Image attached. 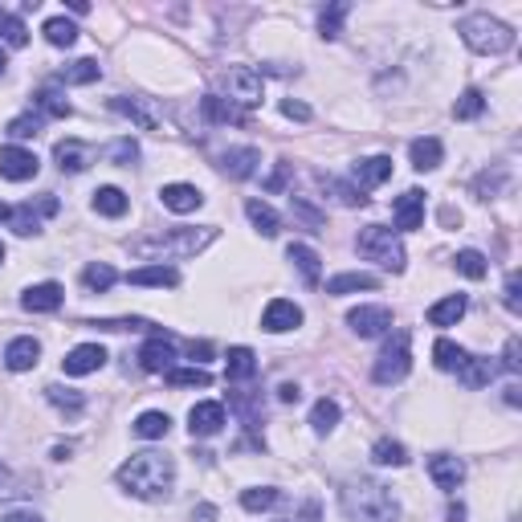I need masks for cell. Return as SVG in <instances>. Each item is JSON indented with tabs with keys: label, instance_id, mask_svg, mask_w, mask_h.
<instances>
[{
	"label": "cell",
	"instance_id": "1",
	"mask_svg": "<svg viewBox=\"0 0 522 522\" xmlns=\"http://www.w3.org/2000/svg\"><path fill=\"white\" fill-rule=\"evenodd\" d=\"M172 482H175V461L167 453H135L131 461L118 465V485L135 498H167L172 493Z\"/></svg>",
	"mask_w": 522,
	"mask_h": 522
},
{
	"label": "cell",
	"instance_id": "2",
	"mask_svg": "<svg viewBox=\"0 0 522 522\" xmlns=\"http://www.w3.org/2000/svg\"><path fill=\"white\" fill-rule=\"evenodd\" d=\"M338 498H343V510H347L351 522H400V506H396V498H392V490L371 482V477H351V482H343Z\"/></svg>",
	"mask_w": 522,
	"mask_h": 522
},
{
	"label": "cell",
	"instance_id": "3",
	"mask_svg": "<svg viewBox=\"0 0 522 522\" xmlns=\"http://www.w3.org/2000/svg\"><path fill=\"white\" fill-rule=\"evenodd\" d=\"M213 241H216L213 224H204V229H172V232H159L155 241L131 245V253H139V257H192V253H200L204 245Z\"/></svg>",
	"mask_w": 522,
	"mask_h": 522
},
{
	"label": "cell",
	"instance_id": "4",
	"mask_svg": "<svg viewBox=\"0 0 522 522\" xmlns=\"http://www.w3.org/2000/svg\"><path fill=\"white\" fill-rule=\"evenodd\" d=\"M457 33H461V41L474 49V53H485V58H498V53L514 49L510 25L493 20L490 12H474V17H465L461 25H457Z\"/></svg>",
	"mask_w": 522,
	"mask_h": 522
},
{
	"label": "cell",
	"instance_id": "5",
	"mask_svg": "<svg viewBox=\"0 0 522 522\" xmlns=\"http://www.w3.org/2000/svg\"><path fill=\"white\" fill-rule=\"evenodd\" d=\"M359 253L371 261H379L384 270L400 273L404 270V245H400V237L392 229H384V224H368V229L359 232Z\"/></svg>",
	"mask_w": 522,
	"mask_h": 522
},
{
	"label": "cell",
	"instance_id": "6",
	"mask_svg": "<svg viewBox=\"0 0 522 522\" xmlns=\"http://www.w3.org/2000/svg\"><path fill=\"white\" fill-rule=\"evenodd\" d=\"M408 330H392V338L384 343V351H379L376 359V368H371V379L376 384H400V379L408 376V368H412V351H408Z\"/></svg>",
	"mask_w": 522,
	"mask_h": 522
},
{
	"label": "cell",
	"instance_id": "7",
	"mask_svg": "<svg viewBox=\"0 0 522 522\" xmlns=\"http://www.w3.org/2000/svg\"><path fill=\"white\" fill-rule=\"evenodd\" d=\"M221 90L229 98L224 102H232V107H257L261 94H265V86H261V74L249 66H229L221 69Z\"/></svg>",
	"mask_w": 522,
	"mask_h": 522
},
{
	"label": "cell",
	"instance_id": "8",
	"mask_svg": "<svg viewBox=\"0 0 522 522\" xmlns=\"http://www.w3.org/2000/svg\"><path fill=\"white\" fill-rule=\"evenodd\" d=\"M58 213V196L53 192H45L37 200V208H33V200L29 204H20V208H9V204H0V221H9L12 229L20 232V237H33V232L41 229V216H53Z\"/></svg>",
	"mask_w": 522,
	"mask_h": 522
},
{
	"label": "cell",
	"instance_id": "9",
	"mask_svg": "<svg viewBox=\"0 0 522 522\" xmlns=\"http://www.w3.org/2000/svg\"><path fill=\"white\" fill-rule=\"evenodd\" d=\"M172 363H175V343H172V335L155 330V335L143 343V351H139V368L151 371V376H159V371L167 376V371H172Z\"/></svg>",
	"mask_w": 522,
	"mask_h": 522
},
{
	"label": "cell",
	"instance_id": "10",
	"mask_svg": "<svg viewBox=\"0 0 522 522\" xmlns=\"http://www.w3.org/2000/svg\"><path fill=\"white\" fill-rule=\"evenodd\" d=\"M37 172H41V159L33 151H25V147H4V151H0V175L12 180V184H25V180H33Z\"/></svg>",
	"mask_w": 522,
	"mask_h": 522
},
{
	"label": "cell",
	"instance_id": "11",
	"mask_svg": "<svg viewBox=\"0 0 522 522\" xmlns=\"http://www.w3.org/2000/svg\"><path fill=\"white\" fill-rule=\"evenodd\" d=\"M347 322L359 338H376V335H384V330H392V310L387 306H355L347 314Z\"/></svg>",
	"mask_w": 522,
	"mask_h": 522
},
{
	"label": "cell",
	"instance_id": "12",
	"mask_svg": "<svg viewBox=\"0 0 522 522\" xmlns=\"http://www.w3.org/2000/svg\"><path fill=\"white\" fill-rule=\"evenodd\" d=\"M107 368V347H98V343H82L74 347L66 359H61V371L66 376H90V371Z\"/></svg>",
	"mask_w": 522,
	"mask_h": 522
},
{
	"label": "cell",
	"instance_id": "13",
	"mask_svg": "<svg viewBox=\"0 0 522 522\" xmlns=\"http://www.w3.org/2000/svg\"><path fill=\"white\" fill-rule=\"evenodd\" d=\"M221 425H224V404H216V400H204V404H196L188 412V433L192 436H216Z\"/></svg>",
	"mask_w": 522,
	"mask_h": 522
},
{
	"label": "cell",
	"instance_id": "14",
	"mask_svg": "<svg viewBox=\"0 0 522 522\" xmlns=\"http://www.w3.org/2000/svg\"><path fill=\"white\" fill-rule=\"evenodd\" d=\"M392 216H396V229H404V232L420 229V221H425V192H420V188H408L396 200Z\"/></svg>",
	"mask_w": 522,
	"mask_h": 522
},
{
	"label": "cell",
	"instance_id": "15",
	"mask_svg": "<svg viewBox=\"0 0 522 522\" xmlns=\"http://www.w3.org/2000/svg\"><path fill=\"white\" fill-rule=\"evenodd\" d=\"M61 298H66V290H61L58 281H41V286H29V290H25L20 306L29 310V314H49V310L61 306Z\"/></svg>",
	"mask_w": 522,
	"mask_h": 522
},
{
	"label": "cell",
	"instance_id": "16",
	"mask_svg": "<svg viewBox=\"0 0 522 522\" xmlns=\"http://www.w3.org/2000/svg\"><path fill=\"white\" fill-rule=\"evenodd\" d=\"M302 322V310L294 306V302L286 298H273L270 306H265V314H261V327L270 330V335H281V330H294Z\"/></svg>",
	"mask_w": 522,
	"mask_h": 522
},
{
	"label": "cell",
	"instance_id": "17",
	"mask_svg": "<svg viewBox=\"0 0 522 522\" xmlns=\"http://www.w3.org/2000/svg\"><path fill=\"white\" fill-rule=\"evenodd\" d=\"M110 107H115L118 115H126L131 123H139L143 131H159V126H164V118H159L151 107H147V98H126V94H118V98H110Z\"/></svg>",
	"mask_w": 522,
	"mask_h": 522
},
{
	"label": "cell",
	"instance_id": "18",
	"mask_svg": "<svg viewBox=\"0 0 522 522\" xmlns=\"http://www.w3.org/2000/svg\"><path fill=\"white\" fill-rule=\"evenodd\" d=\"M428 477H433L441 490H457L461 485V477H465V465H461V457H449V453H436V457H428Z\"/></svg>",
	"mask_w": 522,
	"mask_h": 522
},
{
	"label": "cell",
	"instance_id": "19",
	"mask_svg": "<svg viewBox=\"0 0 522 522\" xmlns=\"http://www.w3.org/2000/svg\"><path fill=\"white\" fill-rule=\"evenodd\" d=\"M159 200H164V208H172V213H196L204 204L200 188L192 184H164L159 188Z\"/></svg>",
	"mask_w": 522,
	"mask_h": 522
},
{
	"label": "cell",
	"instance_id": "20",
	"mask_svg": "<svg viewBox=\"0 0 522 522\" xmlns=\"http://www.w3.org/2000/svg\"><path fill=\"white\" fill-rule=\"evenodd\" d=\"M53 155H58L61 172H86L90 159H94V151H90L82 139H61V143L53 147Z\"/></svg>",
	"mask_w": 522,
	"mask_h": 522
},
{
	"label": "cell",
	"instance_id": "21",
	"mask_svg": "<svg viewBox=\"0 0 522 522\" xmlns=\"http://www.w3.org/2000/svg\"><path fill=\"white\" fill-rule=\"evenodd\" d=\"M257 164H261L257 147H232V151L221 155V167L232 175V180H249V175L257 172Z\"/></svg>",
	"mask_w": 522,
	"mask_h": 522
},
{
	"label": "cell",
	"instance_id": "22",
	"mask_svg": "<svg viewBox=\"0 0 522 522\" xmlns=\"http://www.w3.org/2000/svg\"><path fill=\"white\" fill-rule=\"evenodd\" d=\"M351 175H355L359 188H376L392 175V159H387V155H368V159H359V164L351 167Z\"/></svg>",
	"mask_w": 522,
	"mask_h": 522
},
{
	"label": "cell",
	"instance_id": "23",
	"mask_svg": "<svg viewBox=\"0 0 522 522\" xmlns=\"http://www.w3.org/2000/svg\"><path fill=\"white\" fill-rule=\"evenodd\" d=\"M37 355H41V343L37 338H12L9 351H4V363H9V371H29L37 368Z\"/></svg>",
	"mask_w": 522,
	"mask_h": 522
},
{
	"label": "cell",
	"instance_id": "24",
	"mask_svg": "<svg viewBox=\"0 0 522 522\" xmlns=\"http://www.w3.org/2000/svg\"><path fill=\"white\" fill-rule=\"evenodd\" d=\"M465 306H469V298L465 294H449V298H441L436 306H428V327H453V322H461Z\"/></svg>",
	"mask_w": 522,
	"mask_h": 522
},
{
	"label": "cell",
	"instance_id": "25",
	"mask_svg": "<svg viewBox=\"0 0 522 522\" xmlns=\"http://www.w3.org/2000/svg\"><path fill=\"white\" fill-rule=\"evenodd\" d=\"M253 376H257V355L249 347H232L229 359H224V379L241 384V379H253Z\"/></svg>",
	"mask_w": 522,
	"mask_h": 522
},
{
	"label": "cell",
	"instance_id": "26",
	"mask_svg": "<svg viewBox=\"0 0 522 522\" xmlns=\"http://www.w3.org/2000/svg\"><path fill=\"white\" fill-rule=\"evenodd\" d=\"M286 257L298 265V273L306 278V286H319V273H322V265H319V253L310 249V245H302V241H294L290 249H286Z\"/></svg>",
	"mask_w": 522,
	"mask_h": 522
},
{
	"label": "cell",
	"instance_id": "27",
	"mask_svg": "<svg viewBox=\"0 0 522 522\" xmlns=\"http://www.w3.org/2000/svg\"><path fill=\"white\" fill-rule=\"evenodd\" d=\"M58 77L61 82H69V86H90V82L102 77V66H98L94 58H77V61H69V66H61Z\"/></svg>",
	"mask_w": 522,
	"mask_h": 522
},
{
	"label": "cell",
	"instance_id": "28",
	"mask_svg": "<svg viewBox=\"0 0 522 522\" xmlns=\"http://www.w3.org/2000/svg\"><path fill=\"white\" fill-rule=\"evenodd\" d=\"M408 155H412V167H416V172H433V167L441 164L445 147H441V139H412Z\"/></svg>",
	"mask_w": 522,
	"mask_h": 522
},
{
	"label": "cell",
	"instance_id": "29",
	"mask_svg": "<svg viewBox=\"0 0 522 522\" xmlns=\"http://www.w3.org/2000/svg\"><path fill=\"white\" fill-rule=\"evenodd\" d=\"M376 286H379L376 273H338V278L327 281V294L330 298H343L351 290H376Z\"/></svg>",
	"mask_w": 522,
	"mask_h": 522
},
{
	"label": "cell",
	"instance_id": "30",
	"mask_svg": "<svg viewBox=\"0 0 522 522\" xmlns=\"http://www.w3.org/2000/svg\"><path fill=\"white\" fill-rule=\"evenodd\" d=\"M126 281H131V286H159V290H164V286H175V281H180V273H175L172 265H143V270L126 273Z\"/></svg>",
	"mask_w": 522,
	"mask_h": 522
},
{
	"label": "cell",
	"instance_id": "31",
	"mask_svg": "<svg viewBox=\"0 0 522 522\" xmlns=\"http://www.w3.org/2000/svg\"><path fill=\"white\" fill-rule=\"evenodd\" d=\"M457 376H461L465 387H485L493 379V363L482 355H465V363L457 368Z\"/></svg>",
	"mask_w": 522,
	"mask_h": 522
},
{
	"label": "cell",
	"instance_id": "32",
	"mask_svg": "<svg viewBox=\"0 0 522 522\" xmlns=\"http://www.w3.org/2000/svg\"><path fill=\"white\" fill-rule=\"evenodd\" d=\"M245 216L253 221V229H257L261 237H278L281 221H278V213H273L265 200H249V204H245Z\"/></svg>",
	"mask_w": 522,
	"mask_h": 522
},
{
	"label": "cell",
	"instance_id": "33",
	"mask_svg": "<svg viewBox=\"0 0 522 522\" xmlns=\"http://www.w3.org/2000/svg\"><path fill=\"white\" fill-rule=\"evenodd\" d=\"M115 281H118V270L110 261H94V265H86V273H82V286L94 294H107Z\"/></svg>",
	"mask_w": 522,
	"mask_h": 522
},
{
	"label": "cell",
	"instance_id": "34",
	"mask_svg": "<svg viewBox=\"0 0 522 522\" xmlns=\"http://www.w3.org/2000/svg\"><path fill=\"white\" fill-rule=\"evenodd\" d=\"M126 208H131V200H126V192L123 188H98L94 192V213H102V216H123Z\"/></svg>",
	"mask_w": 522,
	"mask_h": 522
},
{
	"label": "cell",
	"instance_id": "35",
	"mask_svg": "<svg viewBox=\"0 0 522 522\" xmlns=\"http://www.w3.org/2000/svg\"><path fill=\"white\" fill-rule=\"evenodd\" d=\"M45 400L53 408H61V412H69V416H77L82 408H86V396H82V392H74V387H61V384H49L45 387Z\"/></svg>",
	"mask_w": 522,
	"mask_h": 522
},
{
	"label": "cell",
	"instance_id": "36",
	"mask_svg": "<svg viewBox=\"0 0 522 522\" xmlns=\"http://www.w3.org/2000/svg\"><path fill=\"white\" fill-rule=\"evenodd\" d=\"M200 110L213 118V123H245L241 110L232 107V102H224L221 94H204V98H200Z\"/></svg>",
	"mask_w": 522,
	"mask_h": 522
},
{
	"label": "cell",
	"instance_id": "37",
	"mask_svg": "<svg viewBox=\"0 0 522 522\" xmlns=\"http://www.w3.org/2000/svg\"><path fill=\"white\" fill-rule=\"evenodd\" d=\"M33 107H37L41 115H49V118H69V102H66V94H61V90H53V86L37 90V94H33Z\"/></svg>",
	"mask_w": 522,
	"mask_h": 522
},
{
	"label": "cell",
	"instance_id": "38",
	"mask_svg": "<svg viewBox=\"0 0 522 522\" xmlns=\"http://www.w3.org/2000/svg\"><path fill=\"white\" fill-rule=\"evenodd\" d=\"M41 33H45L49 45H58V49H69L77 41V25H74V20H66V17H49Z\"/></svg>",
	"mask_w": 522,
	"mask_h": 522
},
{
	"label": "cell",
	"instance_id": "39",
	"mask_svg": "<svg viewBox=\"0 0 522 522\" xmlns=\"http://www.w3.org/2000/svg\"><path fill=\"white\" fill-rule=\"evenodd\" d=\"M433 363L441 371H457L465 363V347H457L453 338H436L433 343Z\"/></svg>",
	"mask_w": 522,
	"mask_h": 522
},
{
	"label": "cell",
	"instance_id": "40",
	"mask_svg": "<svg viewBox=\"0 0 522 522\" xmlns=\"http://www.w3.org/2000/svg\"><path fill=\"white\" fill-rule=\"evenodd\" d=\"M0 37L9 41L12 49L29 45V29H25V20H20V17H12L9 9H0Z\"/></svg>",
	"mask_w": 522,
	"mask_h": 522
},
{
	"label": "cell",
	"instance_id": "41",
	"mask_svg": "<svg viewBox=\"0 0 522 522\" xmlns=\"http://www.w3.org/2000/svg\"><path fill=\"white\" fill-rule=\"evenodd\" d=\"M371 461L376 465H408V449L400 445V441H392V436H384V441H376V449H371Z\"/></svg>",
	"mask_w": 522,
	"mask_h": 522
},
{
	"label": "cell",
	"instance_id": "42",
	"mask_svg": "<svg viewBox=\"0 0 522 522\" xmlns=\"http://www.w3.org/2000/svg\"><path fill=\"white\" fill-rule=\"evenodd\" d=\"M167 428H172L167 412H143V416L135 420V433L147 436V441H159V436H167Z\"/></svg>",
	"mask_w": 522,
	"mask_h": 522
},
{
	"label": "cell",
	"instance_id": "43",
	"mask_svg": "<svg viewBox=\"0 0 522 522\" xmlns=\"http://www.w3.org/2000/svg\"><path fill=\"white\" fill-rule=\"evenodd\" d=\"M335 425H338V404L322 396L319 404H314V412H310V428H314V433H330Z\"/></svg>",
	"mask_w": 522,
	"mask_h": 522
},
{
	"label": "cell",
	"instance_id": "44",
	"mask_svg": "<svg viewBox=\"0 0 522 522\" xmlns=\"http://www.w3.org/2000/svg\"><path fill=\"white\" fill-rule=\"evenodd\" d=\"M167 384L172 387H208L213 376H208L204 368H172L167 371Z\"/></svg>",
	"mask_w": 522,
	"mask_h": 522
},
{
	"label": "cell",
	"instance_id": "45",
	"mask_svg": "<svg viewBox=\"0 0 522 522\" xmlns=\"http://www.w3.org/2000/svg\"><path fill=\"white\" fill-rule=\"evenodd\" d=\"M347 12H351L347 0H335V4H327V9H322V17H319L322 37H338V25H343V17H347Z\"/></svg>",
	"mask_w": 522,
	"mask_h": 522
},
{
	"label": "cell",
	"instance_id": "46",
	"mask_svg": "<svg viewBox=\"0 0 522 522\" xmlns=\"http://www.w3.org/2000/svg\"><path fill=\"white\" fill-rule=\"evenodd\" d=\"M457 270L465 273V278H474V281H482L485 273H490V265H485V257L477 249H461L457 253Z\"/></svg>",
	"mask_w": 522,
	"mask_h": 522
},
{
	"label": "cell",
	"instance_id": "47",
	"mask_svg": "<svg viewBox=\"0 0 522 522\" xmlns=\"http://www.w3.org/2000/svg\"><path fill=\"white\" fill-rule=\"evenodd\" d=\"M482 110H485V94H482V90H465V94L453 102V118H477Z\"/></svg>",
	"mask_w": 522,
	"mask_h": 522
},
{
	"label": "cell",
	"instance_id": "48",
	"mask_svg": "<svg viewBox=\"0 0 522 522\" xmlns=\"http://www.w3.org/2000/svg\"><path fill=\"white\" fill-rule=\"evenodd\" d=\"M278 498H281L278 490L261 485V490H245V493H241V506H245V510L257 514V510H270V506H278Z\"/></svg>",
	"mask_w": 522,
	"mask_h": 522
},
{
	"label": "cell",
	"instance_id": "49",
	"mask_svg": "<svg viewBox=\"0 0 522 522\" xmlns=\"http://www.w3.org/2000/svg\"><path fill=\"white\" fill-rule=\"evenodd\" d=\"M110 159H115L118 167H131L139 159V143L135 139H115V143H110Z\"/></svg>",
	"mask_w": 522,
	"mask_h": 522
},
{
	"label": "cell",
	"instance_id": "50",
	"mask_svg": "<svg viewBox=\"0 0 522 522\" xmlns=\"http://www.w3.org/2000/svg\"><path fill=\"white\" fill-rule=\"evenodd\" d=\"M9 135L12 139H37L41 135V118L37 115H20L9 123Z\"/></svg>",
	"mask_w": 522,
	"mask_h": 522
},
{
	"label": "cell",
	"instance_id": "51",
	"mask_svg": "<svg viewBox=\"0 0 522 522\" xmlns=\"http://www.w3.org/2000/svg\"><path fill=\"white\" fill-rule=\"evenodd\" d=\"M518 286H522V281H518V273H506V294H502V302H506V310H510V314H518V310H522V298H518Z\"/></svg>",
	"mask_w": 522,
	"mask_h": 522
},
{
	"label": "cell",
	"instance_id": "52",
	"mask_svg": "<svg viewBox=\"0 0 522 522\" xmlns=\"http://www.w3.org/2000/svg\"><path fill=\"white\" fill-rule=\"evenodd\" d=\"M502 368L510 371V376H518V371H522V343H518V338H506V359H502Z\"/></svg>",
	"mask_w": 522,
	"mask_h": 522
},
{
	"label": "cell",
	"instance_id": "53",
	"mask_svg": "<svg viewBox=\"0 0 522 522\" xmlns=\"http://www.w3.org/2000/svg\"><path fill=\"white\" fill-rule=\"evenodd\" d=\"M281 110H286V118H302V123L310 118V107H306V102H294V98H286V102H281Z\"/></svg>",
	"mask_w": 522,
	"mask_h": 522
},
{
	"label": "cell",
	"instance_id": "54",
	"mask_svg": "<svg viewBox=\"0 0 522 522\" xmlns=\"http://www.w3.org/2000/svg\"><path fill=\"white\" fill-rule=\"evenodd\" d=\"M188 355H192L196 363H208V359H213V343H196L192 338V343H188Z\"/></svg>",
	"mask_w": 522,
	"mask_h": 522
},
{
	"label": "cell",
	"instance_id": "55",
	"mask_svg": "<svg viewBox=\"0 0 522 522\" xmlns=\"http://www.w3.org/2000/svg\"><path fill=\"white\" fill-rule=\"evenodd\" d=\"M278 400H281V404H298V400H302V387L298 384H281L278 387Z\"/></svg>",
	"mask_w": 522,
	"mask_h": 522
},
{
	"label": "cell",
	"instance_id": "56",
	"mask_svg": "<svg viewBox=\"0 0 522 522\" xmlns=\"http://www.w3.org/2000/svg\"><path fill=\"white\" fill-rule=\"evenodd\" d=\"M4 522H41V514H33V510H9V514H4Z\"/></svg>",
	"mask_w": 522,
	"mask_h": 522
},
{
	"label": "cell",
	"instance_id": "57",
	"mask_svg": "<svg viewBox=\"0 0 522 522\" xmlns=\"http://www.w3.org/2000/svg\"><path fill=\"white\" fill-rule=\"evenodd\" d=\"M9 493H20V490H12V474L0 465V498H9Z\"/></svg>",
	"mask_w": 522,
	"mask_h": 522
},
{
	"label": "cell",
	"instance_id": "58",
	"mask_svg": "<svg viewBox=\"0 0 522 522\" xmlns=\"http://www.w3.org/2000/svg\"><path fill=\"white\" fill-rule=\"evenodd\" d=\"M192 518H200V522H213V518H216V510H213V506H196V514H192Z\"/></svg>",
	"mask_w": 522,
	"mask_h": 522
},
{
	"label": "cell",
	"instance_id": "59",
	"mask_svg": "<svg viewBox=\"0 0 522 522\" xmlns=\"http://www.w3.org/2000/svg\"><path fill=\"white\" fill-rule=\"evenodd\" d=\"M449 522H465V506H461V502L449 506Z\"/></svg>",
	"mask_w": 522,
	"mask_h": 522
},
{
	"label": "cell",
	"instance_id": "60",
	"mask_svg": "<svg viewBox=\"0 0 522 522\" xmlns=\"http://www.w3.org/2000/svg\"><path fill=\"white\" fill-rule=\"evenodd\" d=\"M4 66H9V61H4V49H0V74H4Z\"/></svg>",
	"mask_w": 522,
	"mask_h": 522
},
{
	"label": "cell",
	"instance_id": "61",
	"mask_svg": "<svg viewBox=\"0 0 522 522\" xmlns=\"http://www.w3.org/2000/svg\"><path fill=\"white\" fill-rule=\"evenodd\" d=\"M0 261H4V241H0Z\"/></svg>",
	"mask_w": 522,
	"mask_h": 522
}]
</instances>
